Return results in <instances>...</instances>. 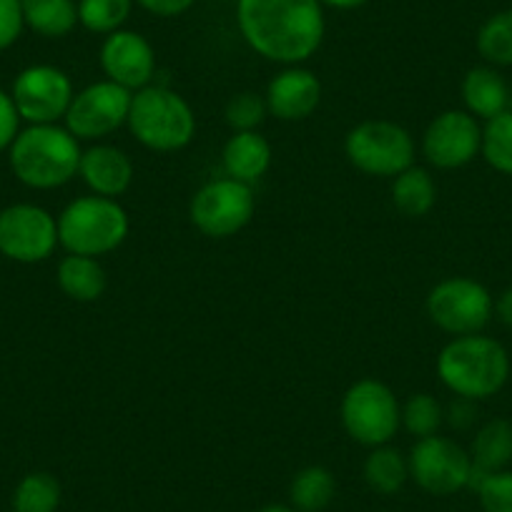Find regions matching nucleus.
I'll return each mask as SVG.
<instances>
[{"instance_id": "obj_1", "label": "nucleus", "mask_w": 512, "mask_h": 512, "mask_svg": "<svg viewBox=\"0 0 512 512\" xmlns=\"http://www.w3.org/2000/svg\"><path fill=\"white\" fill-rule=\"evenodd\" d=\"M236 26L256 56L282 66L307 63L327 36L319 0H236Z\"/></svg>"}, {"instance_id": "obj_2", "label": "nucleus", "mask_w": 512, "mask_h": 512, "mask_svg": "<svg viewBox=\"0 0 512 512\" xmlns=\"http://www.w3.org/2000/svg\"><path fill=\"white\" fill-rule=\"evenodd\" d=\"M81 156V141L58 123L23 128L8 149L16 179L38 191L61 189L76 179Z\"/></svg>"}, {"instance_id": "obj_3", "label": "nucleus", "mask_w": 512, "mask_h": 512, "mask_svg": "<svg viewBox=\"0 0 512 512\" xmlns=\"http://www.w3.org/2000/svg\"><path fill=\"white\" fill-rule=\"evenodd\" d=\"M437 377L455 397L490 400L510 379V357L497 339L482 332L452 337L437 357Z\"/></svg>"}, {"instance_id": "obj_4", "label": "nucleus", "mask_w": 512, "mask_h": 512, "mask_svg": "<svg viewBox=\"0 0 512 512\" xmlns=\"http://www.w3.org/2000/svg\"><path fill=\"white\" fill-rule=\"evenodd\" d=\"M126 126L141 146L159 154L186 149L196 136L194 108L181 93L166 86H146L136 91Z\"/></svg>"}, {"instance_id": "obj_5", "label": "nucleus", "mask_w": 512, "mask_h": 512, "mask_svg": "<svg viewBox=\"0 0 512 512\" xmlns=\"http://www.w3.org/2000/svg\"><path fill=\"white\" fill-rule=\"evenodd\" d=\"M56 221L63 249L93 259L116 251L131 229L126 209L116 199L96 194L73 199Z\"/></svg>"}, {"instance_id": "obj_6", "label": "nucleus", "mask_w": 512, "mask_h": 512, "mask_svg": "<svg viewBox=\"0 0 512 512\" xmlns=\"http://www.w3.org/2000/svg\"><path fill=\"white\" fill-rule=\"evenodd\" d=\"M342 427L364 447L390 445L402 427V405L390 384L374 377L354 382L342 397Z\"/></svg>"}, {"instance_id": "obj_7", "label": "nucleus", "mask_w": 512, "mask_h": 512, "mask_svg": "<svg viewBox=\"0 0 512 512\" xmlns=\"http://www.w3.org/2000/svg\"><path fill=\"white\" fill-rule=\"evenodd\" d=\"M344 154L349 164L367 176L395 179L405 169L415 166L417 146L405 126L384 118L362 121L344 139Z\"/></svg>"}, {"instance_id": "obj_8", "label": "nucleus", "mask_w": 512, "mask_h": 512, "mask_svg": "<svg viewBox=\"0 0 512 512\" xmlns=\"http://www.w3.org/2000/svg\"><path fill=\"white\" fill-rule=\"evenodd\" d=\"M427 317L452 337L480 334L495 314V299L485 284L470 277H447L427 294Z\"/></svg>"}, {"instance_id": "obj_9", "label": "nucleus", "mask_w": 512, "mask_h": 512, "mask_svg": "<svg viewBox=\"0 0 512 512\" xmlns=\"http://www.w3.org/2000/svg\"><path fill=\"white\" fill-rule=\"evenodd\" d=\"M254 214V186L229 176L201 186L189 204L191 224L209 239H231L251 224Z\"/></svg>"}, {"instance_id": "obj_10", "label": "nucleus", "mask_w": 512, "mask_h": 512, "mask_svg": "<svg viewBox=\"0 0 512 512\" xmlns=\"http://www.w3.org/2000/svg\"><path fill=\"white\" fill-rule=\"evenodd\" d=\"M134 93L113 81H96L73 96L66 128L78 141H103L128 123Z\"/></svg>"}, {"instance_id": "obj_11", "label": "nucleus", "mask_w": 512, "mask_h": 512, "mask_svg": "<svg viewBox=\"0 0 512 512\" xmlns=\"http://www.w3.org/2000/svg\"><path fill=\"white\" fill-rule=\"evenodd\" d=\"M407 462H410V480H415L417 487L430 495L447 497L470 487V452L450 437L432 435L417 440Z\"/></svg>"}, {"instance_id": "obj_12", "label": "nucleus", "mask_w": 512, "mask_h": 512, "mask_svg": "<svg viewBox=\"0 0 512 512\" xmlns=\"http://www.w3.org/2000/svg\"><path fill=\"white\" fill-rule=\"evenodd\" d=\"M58 244V221L43 206L13 204L0 211V254L11 262H46Z\"/></svg>"}, {"instance_id": "obj_13", "label": "nucleus", "mask_w": 512, "mask_h": 512, "mask_svg": "<svg viewBox=\"0 0 512 512\" xmlns=\"http://www.w3.org/2000/svg\"><path fill=\"white\" fill-rule=\"evenodd\" d=\"M73 83L66 71L48 63L23 68L11 88V98L18 108L21 121L28 126L41 123H58L66 118L68 106L73 101Z\"/></svg>"}, {"instance_id": "obj_14", "label": "nucleus", "mask_w": 512, "mask_h": 512, "mask_svg": "<svg viewBox=\"0 0 512 512\" xmlns=\"http://www.w3.org/2000/svg\"><path fill=\"white\" fill-rule=\"evenodd\" d=\"M482 151V126L467 111H442L422 134V156L435 169L452 171L472 164Z\"/></svg>"}, {"instance_id": "obj_15", "label": "nucleus", "mask_w": 512, "mask_h": 512, "mask_svg": "<svg viewBox=\"0 0 512 512\" xmlns=\"http://www.w3.org/2000/svg\"><path fill=\"white\" fill-rule=\"evenodd\" d=\"M98 61L108 81L128 88L131 93L151 86L156 76L154 46L141 33L128 31V28L103 38Z\"/></svg>"}, {"instance_id": "obj_16", "label": "nucleus", "mask_w": 512, "mask_h": 512, "mask_svg": "<svg viewBox=\"0 0 512 512\" xmlns=\"http://www.w3.org/2000/svg\"><path fill=\"white\" fill-rule=\"evenodd\" d=\"M264 98L269 116L279 121H304L322 103V81L304 66H284V71L269 81Z\"/></svg>"}, {"instance_id": "obj_17", "label": "nucleus", "mask_w": 512, "mask_h": 512, "mask_svg": "<svg viewBox=\"0 0 512 512\" xmlns=\"http://www.w3.org/2000/svg\"><path fill=\"white\" fill-rule=\"evenodd\" d=\"M78 176L91 189V194L118 199L134 184V161L116 146L96 144L83 151Z\"/></svg>"}, {"instance_id": "obj_18", "label": "nucleus", "mask_w": 512, "mask_h": 512, "mask_svg": "<svg viewBox=\"0 0 512 512\" xmlns=\"http://www.w3.org/2000/svg\"><path fill=\"white\" fill-rule=\"evenodd\" d=\"M462 101L467 113L490 121L512 111V88L495 66H475L462 78Z\"/></svg>"}, {"instance_id": "obj_19", "label": "nucleus", "mask_w": 512, "mask_h": 512, "mask_svg": "<svg viewBox=\"0 0 512 512\" xmlns=\"http://www.w3.org/2000/svg\"><path fill=\"white\" fill-rule=\"evenodd\" d=\"M221 164L229 179L254 186L272 169V144L259 131H234L221 151Z\"/></svg>"}, {"instance_id": "obj_20", "label": "nucleus", "mask_w": 512, "mask_h": 512, "mask_svg": "<svg viewBox=\"0 0 512 512\" xmlns=\"http://www.w3.org/2000/svg\"><path fill=\"white\" fill-rule=\"evenodd\" d=\"M467 452L472 460L470 487H475L480 477L507 470V465L512 462V422L502 420V417L485 422L477 430Z\"/></svg>"}, {"instance_id": "obj_21", "label": "nucleus", "mask_w": 512, "mask_h": 512, "mask_svg": "<svg viewBox=\"0 0 512 512\" xmlns=\"http://www.w3.org/2000/svg\"><path fill=\"white\" fill-rule=\"evenodd\" d=\"M58 287L68 299L78 304H91L106 294L108 277L106 269L101 267L98 259L93 256H78L68 254L61 264H58Z\"/></svg>"}, {"instance_id": "obj_22", "label": "nucleus", "mask_w": 512, "mask_h": 512, "mask_svg": "<svg viewBox=\"0 0 512 512\" xmlns=\"http://www.w3.org/2000/svg\"><path fill=\"white\" fill-rule=\"evenodd\" d=\"M392 204L402 216L422 219L437 204V181L422 166H410L392 179Z\"/></svg>"}, {"instance_id": "obj_23", "label": "nucleus", "mask_w": 512, "mask_h": 512, "mask_svg": "<svg viewBox=\"0 0 512 512\" xmlns=\"http://www.w3.org/2000/svg\"><path fill=\"white\" fill-rule=\"evenodd\" d=\"M26 28L43 38H66L76 31L78 0H21Z\"/></svg>"}, {"instance_id": "obj_24", "label": "nucleus", "mask_w": 512, "mask_h": 512, "mask_svg": "<svg viewBox=\"0 0 512 512\" xmlns=\"http://www.w3.org/2000/svg\"><path fill=\"white\" fill-rule=\"evenodd\" d=\"M337 497V477L322 465H309L294 475L289 485V502L297 512H322Z\"/></svg>"}, {"instance_id": "obj_25", "label": "nucleus", "mask_w": 512, "mask_h": 512, "mask_svg": "<svg viewBox=\"0 0 512 512\" xmlns=\"http://www.w3.org/2000/svg\"><path fill=\"white\" fill-rule=\"evenodd\" d=\"M410 480V462L397 447H372L364 460V482L377 495H397Z\"/></svg>"}, {"instance_id": "obj_26", "label": "nucleus", "mask_w": 512, "mask_h": 512, "mask_svg": "<svg viewBox=\"0 0 512 512\" xmlns=\"http://www.w3.org/2000/svg\"><path fill=\"white\" fill-rule=\"evenodd\" d=\"M475 46L487 66L512 68V8L492 13L477 28Z\"/></svg>"}, {"instance_id": "obj_27", "label": "nucleus", "mask_w": 512, "mask_h": 512, "mask_svg": "<svg viewBox=\"0 0 512 512\" xmlns=\"http://www.w3.org/2000/svg\"><path fill=\"white\" fill-rule=\"evenodd\" d=\"M61 482L51 472H31L13 492V512H56L61 507Z\"/></svg>"}, {"instance_id": "obj_28", "label": "nucleus", "mask_w": 512, "mask_h": 512, "mask_svg": "<svg viewBox=\"0 0 512 512\" xmlns=\"http://www.w3.org/2000/svg\"><path fill=\"white\" fill-rule=\"evenodd\" d=\"M134 6V0H78V23L88 33L106 38L126 26Z\"/></svg>"}, {"instance_id": "obj_29", "label": "nucleus", "mask_w": 512, "mask_h": 512, "mask_svg": "<svg viewBox=\"0 0 512 512\" xmlns=\"http://www.w3.org/2000/svg\"><path fill=\"white\" fill-rule=\"evenodd\" d=\"M480 154L492 169L512 176V111L485 121Z\"/></svg>"}, {"instance_id": "obj_30", "label": "nucleus", "mask_w": 512, "mask_h": 512, "mask_svg": "<svg viewBox=\"0 0 512 512\" xmlns=\"http://www.w3.org/2000/svg\"><path fill=\"white\" fill-rule=\"evenodd\" d=\"M442 420H445V412H442V405L437 402V397L430 395V392L412 395L405 402V407H402V427L412 437H417V440L437 435V430L442 427Z\"/></svg>"}, {"instance_id": "obj_31", "label": "nucleus", "mask_w": 512, "mask_h": 512, "mask_svg": "<svg viewBox=\"0 0 512 512\" xmlns=\"http://www.w3.org/2000/svg\"><path fill=\"white\" fill-rule=\"evenodd\" d=\"M269 116L267 98L259 96L254 91L236 93L229 103H226L224 118L231 126V131H256Z\"/></svg>"}, {"instance_id": "obj_32", "label": "nucleus", "mask_w": 512, "mask_h": 512, "mask_svg": "<svg viewBox=\"0 0 512 512\" xmlns=\"http://www.w3.org/2000/svg\"><path fill=\"white\" fill-rule=\"evenodd\" d=\"M475 490L485 512H512V470L480 477Z\"/></svg>"}, {"instance_id": "obj_33", "label": "nucleus", "mask_w": 512, "mask_h": 512, "mask_svg": "<svg viewBox=\"0 0 512 512\" xmlns=\"http://www.w3.org/2000/svg\"><path fill=\"white\" fill-rule=\"evenodd\" d=\"M26 31L21 0H0V51L16 46Z\"/></svg>"}, {"instance_id": "obj_34", "label": "nucleus", "mask_w": 512, "mask_h": 512, "mask_svg": "<svg viewBox=\"0 0 512 512\" xmlns=\"http://www.w3.org/2000/svg\"><path fill=\"white\" fill-rule=\"evenodd\" d=\"M18 134H21V116H18V108L16 103H13L11 93H6L0 88V154L11 149Z\"/></svg>"}, {"instance_id": "obj_35", "label": "nucleus", "mask_w": 512, "mask_h": 512, "mask_svg": "<svg viewBox=\"0 0 512 512\" xmlns=\"http://www.w3.org/2000/svg\"><path fill=\"white\" fill-rule=\"evenodd\" d=\"M134 3L156 18H179L196 6V0H134Z\"/></svg>"}, {"instance_id": "obj_36", "label": "nucleus", "mask_w": 512, "mask_h": 512, "mask_svg": "<svg viewBox=\"0 0 512 512\" xmlns=\"http://www.w3.org/2000/svg\"><path fill=\"white\" fill-rule=\"evenodd\" d=\"M447 422H450L455 430H470V427L477 422L475 400L457 397V400L450 405V410H447Z\"/></svg>"}, {"instance_id": "obj_37", "label": "nucleus", "mask_w": 512, "mask_h": 512, "mask_svg": "<svg viewBox=\"0 0 512 512\" xmlns=\"http://www.w3.org/2000/svg\"><path fill=\"white\" fill-rule=\"evenodd\" d=\"M495 314L505 327H512V287H507L505 292L497 297L495 302Z\"/></svg>"}, {"instance_id": "obj_38", "label": "nucleus", "mask_w": 512, "mask_h": 512, "mask_svg": "<svg viewBox=\"0 0 512 512\" xmlns=\"http://www.w3.org/2000/svg\"><path fill=\"white\" fill-rule=\"evenodd\" d=\"M324 8H334V11H357V8L367 6L369 0H319Z\"/></svg>"}, {"instance_id": "obj_39", "label": "nucleus", "mask_w": 512, "mask_h": 512, "mask_svg": "<svg viewBox=\"0 0 512 512\" xmlns=\"http://www.w3.org/2000/svg\"><path fill=\"white\" fill-rule=\"evenodd\" d=\"M256 512H297L292 505H264L262 510Z\"/></svg>"}]
</instances>
